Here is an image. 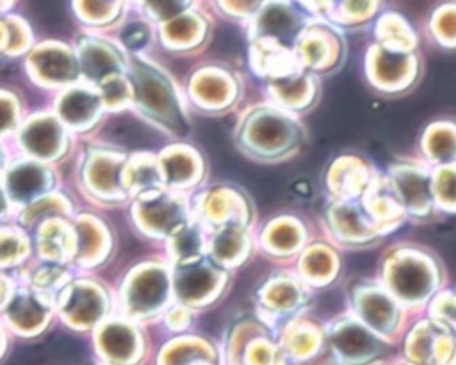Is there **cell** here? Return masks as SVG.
<instances>
[{
    "mask_svg": "<svg viewBox=\"0 0 456 365\" xmlns=\"http://www.w3.org/2000/svg\"><path fill=\"white\" fill-rule=\"evenodd\" d=\"M390 290L404 303L422 301L435 285V272L426 258L415 253H401L387 264L385 274Z\"/></svg>",
    "mask_w": 456,
    "mask_h": 365,
    "instance_id": "cell-1",
    "label": "cell"
},
{
    "mask_svg": "<svg viewBox=\"0 0 456 365\" xmlns=\"http://www.w3.org/2000/svg\"><path fill=\"white\" fill-rule=\"evenodd\" d=\"M331 344L340 358L351 365H365L383 351V344L354 319H344L335 324Z\"/></svg>",
    "mask_w": 456,
    "mask_h": 365,
    "instance_id": "cell-2",
    "label": "cell"
},
{
    "mask_svg": "<svg viewBox=\"0 0 456 365\" xmlns=\"http://www.w3.org/2000/svg\"><path fill=\"white\" fill-rule=\"evenodd\" d=\"M411 73H415L413 57L390 48H374L369 52V77L372 75L379 87L392 89L403 85L410 82Z\"/></svg>",
    "mask_w": 456,
    "mask_h": 365,
    "instance_id": "cell-3",
    "label": "cell"
},
{
    "mask_svg": "<svg viewBox=\"0 0 456 365\" xmlns=\"http://www.w3.org/2000/svg\"><path fill=\"white\" fill-rule=\"evenodd\" d=\"M356 308L362 319L379 333H388L394 329L397 320L395 301L378 287L360 288L356 292Z\"/></svg>",
    "mask_w": 456,
    "mask_h": 365,
    "instance_id": "cell-4",
    "label": "cell"
},
{
    "mask_svg": "<svg viewBox=\"0 0 456 365\" xmlns=\"http://www.w3.org/2000/svg\"><path fill=\"white\" fill-rule=\"evenodd\" d=\"M394 187L404 208L413 214H426L431 208L429 176L415 167H397L394 171Z\"/></svg>",
    "mask_w": 456,
    "mask_h": 365,
    "instance_id": "cell-5",
    "label": "cell"
},
{
    "mask_svg": "<svg viewBox=\"0 0 456 365\" xmlns=\"http://www.w3.org/2000/svg\"><path fill=\"white\" fill-rule=\"evenodd\" d=\"M452 338L449 331L442 326L420 324L415 333H411L410 353L419 361L429 363H444L449 360Z\"/></svg>",
    "mask_w": 456,
    "mask_h": 365,
    "instance_id": "cell-6",
    "label": "cell"
},
{
    "mask_svg": "<svg viewBox=\"0 0 456 365\" xmlns=\"http://www.w3.org/2000/svg\"><path fill=\"white\" fill-rule=\"evenodd\" d=\"M331 219L337 233H340L344 240L365 242L372 240L378 233V230L372 226L374 223L365 221L363 210L353 203H342L340 207H335L331 212Z\"/></svg>",
    "mask_w": 456,
    "mask_h": 365,
    "instance_id": "cell-7",
    "label": "cell"
},
{
    "mask_svg": "<svg viewBox=\"0 0 456 365\" xmlns=\"http://www.w3.org/2000/svg\"><path fill=\"white\" fill-rule=\"evenodd\" d=\"M216 283L214 271L205 264H196L183 267L176 276V287L182 297L200 299L203 297Z\"/></svg>",
    "mask_w": 456,
    "mask_h": 365,
    "instance_id": "cell-8",
    "label": "cell"
},
{
    "mask_svg": "<svg viewBox=\"0 0 456 365\" xmlns=\"http://www.w3.org/2000/svg\"><path fill=\"white\" fill-rule=\"evenodd\" d=\"M426 151L435 162L456 160V128L451 123H438L426 134Z\"/></svg>",
    "mask_w": 456,
    "mask_h": 365,
    "instance_id": "cell-9",
    "label": "cell"
},
{
    "mask_svg": "<svg viewBox=\"0 0 456 365\" xmlns=\"http://www.w3.org/2000/svg\"><path fill=\"white\" fill-rule=\"evenodd\" d=\"M260 27L264 32L274 37L287 39L296 34V30L299 28V21H297V16L292 12V9L287 7L285 4H271L262 12Z\"/></svg>",
    "mask_w": 456,
    "mask_h": 365,
    "instance_id": "cell-10",
    "label": "cell"
},
{
    "mask_svg": "<svg viewBox=\"0 0 456 365\" xmlns=\"http://www.w3.org/2000/svg\"><path fill=\"white\" fill-rule=\"evenodd\" d=\"M162 297H166V280L160 272L142 274L130 294L132 306L137 310H151L160 304Z\"/></svg>",
    "mask_w": 456,
    "mask_h": 365,
    "instance_id": "cell-11",
    "label": "cell"
},
{
    "mask_svg": "<svg viewBox=\"0 0 456 365\" xmlns=\"http://www.w3.org/2000/svg\"><path fill=\"white\" fill-rule=\"evenodd\" d=\"M319 32H314L312 36H308L301 48L303 55H305V62H308L310 66H315V68L333 62L330 59H333V57L338 59V53H340V39L337 36H333L331 32L330 34H326V32L319 34Z\"/></svg>",
    "mask_w": 456,
    "mask_h": 365,
    "instance_id": "cell-12",
    "label": "cell"
},
{
    "mask_svg": "<svg viewBox=\"0 0 456 365\" xmlns=\"http://www.w3.org/2000/svg\"><path fill=\"white\" fill-rule=\"evenodd\" d=\"M137 84H139V94L142 103H146L151 110L164 114L173 109L171 93L160 77L144 71L137 75Z\"/></svg>",
    "mask_w": 456,
    "mask_h": 365,
    "instance_id": "cell-13",
    "label": "cell"
},
{
    "mask_svg": "<svg viewBox=\"0 0 456 365\" xmlns=\"http://www.w3.org/2000/svg\"><path fill=\"white\" fill-rule=\"evenodd\" d=\"M378 36L383 45L390 50H410L415 45V36L411 34L406 21L397 14H387L379 20Z\"/></svg>",
    "mask_w": 456,
    "mask_h": 365,
    "instance_id": "cell-14",
    "label": "cell"
},
{
    "mask_svg": "<svg viewBox=\"0 0 456 365\" xmlns=\"http://www.w3.org/2000/svg\"><path fill=\"white\" fill-rule=\"evenodd\" d=\"M62 116L71 123H84L96 112V98L87 91H71L61 105Z\"/></svg>",
    "mask_w": 456,
    "mask_h": 365,
    "instance_id": "cell-15",
    "label": "cell"
},
{
    "mask_svg": "<svg viewBox=\"0 0 456 365\" xmlns=\"http://www.w3.org/2000/svg\"><path fill=\"white\" fill-rule=\"evenodd\" d=\"M9 185H11V192L18 199H21L39 192L41 187L45 185V176H43V171L37 169L36 166L25 164L11 173Z\"/></svg>",
    "mask_w": 456,
    "mask_h": 365,
    "instance_id": "cell-16",
    "label": "cell"
},
{
    "mask_svg": "<svg viewBox=\"0 0 456 365\" xmlns=\"http://www.w3.org/2000/svg\"><path fill=\"white\" fill-rule=\"evenodd\" d=\"M256 137L264 144H273V148H281L280 144H285L292 139V126L283 116L267 114L256 126Z\"/></svg>",
    "mask_w": 456,
    "mask_h": 365,
    "instance_id": "cell-17",
    "label": "cell"
},
{
    "mask_svg": "<svg viewBox=\"0 0 456 365\" xmlns=\"http://www.w3.org/2000/svg\"><path fill=\"white\" fill-rule=\"evenodd\" d=\"M27 144L39 155H50L57 148V128L52 123H37L27 134Z\"/></svg>",
    "mask_w": 456,
    "mask_h": 365,
    "instance_id": "cell-18",
    "label": "cell"
},
{
    "mask_svg": "<svg viewBox=\"0 0 456 365\" xmlns=\"http://www.w3.org/2000/svg\"><path fill=\"white\" fill-rule=\"evenodd\" d=\"M68 308L73 315H78L77 319L80 320H94L96 315L100 313L102 310V303H100V297L91 292V290H84V288H77L71 296H69V301H68Z\"/></svg>",
    "mask_w": 456,
    "mask_h": 365,
    "instance_id": "cell-19",
    "label": "cell"
},
{
    "mask_svg": "<svg viewBox=\"0 0 456 365\" xmlns=\"http://www.w3.org/2000/svg\"><path fill=\"white\" fill-rule=\"evenodd\" d=\"M433 30L445 45H456V5H444L435 12Z\"/></svg>",
    "mask_w": 456,
    "mask_h": 365,
    "instance_id": "cell-20",
    "label": "cell"
},
{
    "mask_svg": "<svg viewBox=\"0 0 456 365\" xmlns=\"http://www.w3.org/2000/svg\"><path fill=\"white\" fill-rule=\"evenodd\" d=\"M440 205L456 210V169H440L433 189Z\"/></svg>",
    "mask_w": 456,
    "mask_h": 365,
    "instance_id": "cell-21",
    "label": "cell"
},
{
    "mask_svg": "<svg viewBox=\"0 0 456 365\" xmlns=\"http://www.w3.org/2000/svg\"><path fill=\"white\" fill-rule=\"evenodd\" d=\"M305 265H306V272L310 278H324L328 276V280L335 274L333 269H335V258L333 255L328 251V249H312L310 255L305 258Z\"/></svg>",
    "mask_w": 456,
    "mask_h": 365,
    "instance_id": "cell-22",
    "label": "cell"
},
{
    "mask_svg": "<svg viewBox=\"0 0 456 365\" xmlns=\"http://www.w3.org/2000/svg\"><path fill=\"white\" fill-rule=\"evenodd\" d=\"M9 313H11V319H12V320H16V322H20V324H23V326H28V324L37 322V320L41 319V315H43V312H41V308L36 304V301L25 297V296H20V297H16V299L12 301Z\"/></svg>",
    "mask_w": 456,
    "mask_h": 365,
    "instance_id": "cell-23",
    "label": "cell"
},
{
    "mask_svg": "<svg viewBox=\"0 0 456 365\" xmlns=\"http://www.w3.org/2000/svg\"><path fill=\"white\" fill-rule=\"evenodd\" d=\"M103 344L110 354L123 358L132 349V335L128 333V329H125L121 326H112L103 335Z\"/></svg>",
    "mask_w": 456,
    "mask_h": 365,
    "instance_id": "cell-24",
    "label": "cell"
},
{
    "mask_svg": "<svg viewBox=\"0 0 456 365\" xmlns=\"http://www.w3.org/2000/svg\"><path fill=\"white\" fill-rule=\"evenodd\" d=\"M273 242L280 249H294L299 242L297 228H294L292 224H280L273 233Z\"/></svg>",
    "mask_w": 456,
    "mask_h": 365,
    "instance_id": "cell-25",
    "label": "cell"
},
{
    "mask_svg": "<svg viewBox=\"0 0 456 365\" xmlns=\"http://www.w3.org/2000/svg\"><path fill=\"white\" fill-rule=\"evenodd\" d=\"M148 2H150V9L160 18H169L185 5V0H148Z\"/></svg>",
    "mask_w": 456,
    "mask_h": 365,
    "instance_id": "cell-26",
    "label": "cell"
},
{
    "mask_svg": "<svg viewBox=\"0 0 456 365\" xmlns=\"http://www.w3.org/2000/svg\"><path fill=\"white\" fill-rule=\"evenodd\" d=\"M123 39H125V43H126L130 48H137V46H141V45L146 43L148 34H146V30H144L141 25H132L130 28L125 30Z\"/></svg>",
    "mask_w": 456,
    "mask_h": 365,
    "instance_id": "cell-27",
    "label": "cell"
},
{
    "mask_svg": "<svg viewBox=\"0 0 456 365\" xmlns=\"http://www.w3.org/2000/svg\"><path fill=\"white\" fill-rule=\"evenodd\" d=\"M189 158H178V157H175V158H171V162L167 164V171H169V176H173L176 182H180V180H183V178H187L189 174V162H187Z\"/></svg>",
    "mask_w": 456,
    "mask_h": 365,
    "instance_id": "cell-28",
    "label": "cell"
},
{
    "mask_svg": "<svg viewBox=\"0 0 456 365\" xmlns=\"http://www.w3.org/2000/svg\"><path fill=\"white\" fill-rule=\"evenodd\" d=\"M12 118H11V112H9V107L4 103V101H0V128H4V126H7L9 125V121H11Z\"/></svg>",
    "mask_w": 456,
    "mask_h": 365,
    "instance_id": "cell-29",
    "label": "cell"
},
{
    "mask_svg": "<svg viewBox=\"0 0 456 365\" xmlns=\"http://www.w3.org/2000/svg\"><path fill=\"white\" fill-rule=\"evenodd\" d=\"M4 208V199H2V196H0V210Z\"/></svg>",
    "mask_w": 456,
    "mask_h": 365,
    "instance_id": "cell-30",
    "label": "cell"
},
{
    "mask_svg": "<svg viewBox=\"0 0 456 365\" xmlns=\"http://www.w3.org/2000/svg\"><path fill=\"white\" fill-rule=\"evenodd\" d=\"M4 4H5V0H0V7H2V5H4Z\"/></svg>",
    "mask_w": 456,
    "mask_h": 365,
    "instance_id": "cell-31",
    "label": "cell"
}]
</instances>
